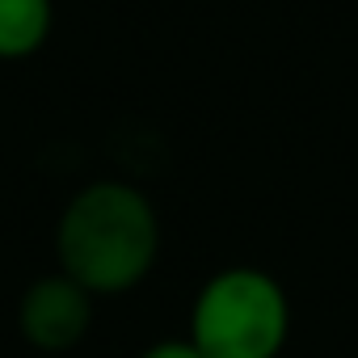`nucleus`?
Listing matches in <instances>:
<instances>
[{"instance_id":"obj_5","label":"nucleus","mask_w":358,"mask_h":358,"mask_svg":"<svg viewBox=\"0 0 358 358\" xmlns=\"http://www.w3.org/2000/svg\"><path fill=\"white\" fill-rule=\"evenodd\" d=\"M139 358H203V354H199V345L190 337H164V341L148 345Z\"/></svg>"},{"instance_id":"obj_4","label":"nucleus","mask_w":358,"mask_h":358,"mask_svg":"<svg viewBox=\"0 0 358 358\" xmlns=\"http://www.w3.org/2000/svg\"><path fill=\"white\" fill-rule=\"evenodd\" d=\"M55 26L51 0H0V59H30Z\"/></svg>"},{"instance_id":"obj_1","label":"nucleus","mask_w":358,"mask_h":358,"mask_svg":"<svg viewBox=\"0 0 358 358\" xmlns=\"http://www.w3.org/2000/svg\"><path fill=\"white\" fill-rule=\"evenodd\" d=\"M59 274L89 295H118L139 287L160 257V220L131 182H89L72 194L55 224Z\"/></svg>"},{"instance_id":"obj_3","label":"nucleus","mask_w":358,"mask_h":358,"mask_svg":"<svg viewBox=\"0 0 358 358\" xmlns=\"http://www.w3.org/2000/svg\"><path fill=\"white\" fill-rule=\"evenodd\" d=\"M17 329L34 350L64 354L93 329V295L68 274H47L26 287L17 303Z\"/></svg>"},{"instance_id":"obj_2","label":"nucleus","mask_w":358,"mask_h":358,"mask_svg":"<svg viewBox=\"0 0 358 358\" xmlns=\"http://www.w3.org/2000/svg\"><path fill=\"white\" fill-rule=\"evenodd\" d=\"M287 333V291L257 266H228L211 274L190 308V341L203 358H278Z\"/></svg>"}]
</instances>
